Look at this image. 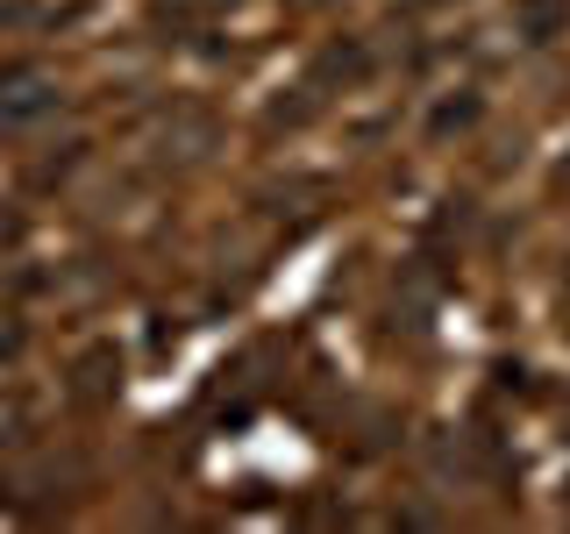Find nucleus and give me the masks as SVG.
Instances as JSON below:
<instances>
[{
    "instance_id": "f257e3e1",
    "label": "nucleus",
    "mask_w": 570,
    "mask_h": 534,
    "mask_svg": "<svg viewBox=\"0 0 570 534\" xmlns=\"http://www.w3.org/2000/svg\"><path fill=\"white\" fill-rule=\"evenodd\" d=\"M58 79L43 65H8L0 71V129H36V121L58 115Z\"/></svg>"
},
{
    "instance_id": "f03ea898",
    "label": "nucleus",
    "mask_w": 570,
    "mask_h": 534,
    "mask_svg": "<svg viewBox=\"0 0 570 534\" xmlns=\"http://www.w3.org/2000/svg\"><path fill=\"white\" fill-rule=\"evenodd\" d=\"M513 14H521V36H528V43H549V36L563 29L570 0H521V8H513Z\"/></svg>"
}]
</instances>
